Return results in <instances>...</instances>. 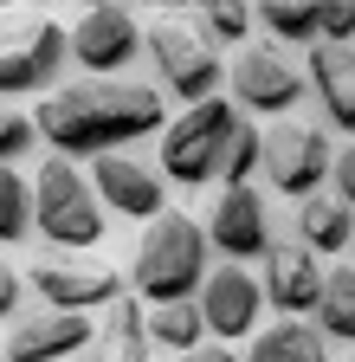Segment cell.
<instances>
[{"label": "cell", "mask_w": 355, "mask_h": 362, "mask_svg": "<svg viewBox=\"0 0 355 362\" xmlns=\"http://www.w3.org/2000/svg\"><path fill=\"white\" fill-rule=\"evenodd\" d=\"M39 136L52 143V156H110L136 136L168 129V104L155 84H129V78H78L39 98L32 110Z\"/></svg>", "instance_id": "obj_1"}, {"label": "cell", "mask_w": 355, "mask_h": 362, "mask_svg": "<svg viewBox=\"0 0 355 362\" xmlns=\"http://www.w3.org/2000/svg\"><path fill=\"white\" fill-rule=\"evenodd\" d=\"M207 252H213L207 226L168 207V214H155V220L143 226L136 259H129V285H136L143 304H181V298H200L207 272H213Z\"/></svg>", "instance_id": "obj_2"}, {"label": "cell", "mask_w": 355, "mask_h": 362, "mask_svg": "<svg viewBox=\"0 0 355 362\" xmlns=\"http://www.w3.org/2000/svg\"><path fill=\"white\" fill-rule=\"evenodd\" d=\"M32 220H39V233H46L52 252H91L104 240V194L91 188V175L71 168V156H46L32 175Z\"/></svg>", "instance_id": "obj_3"}, {"label": "cell", "mask_w": 355, "mask_h": 362, "mask_svg": "<svg viewBox=\"0 0 355 362\" xmlns=\"http://www.w3.org/2000/svg\"><path fill=\"white\" fill-rule=\"evenodd\" d=\"M233 129H239V104H227V98L188 104L162 129V149H155L162 175L174 181V188H207V181H219V162H227V149H233Z\"/></svg>", "instance_id": "obj_4"}, {"label": "cell", "mask_w": 355, "mask_h": 362, "mask_svg": "<svg viewBox=\"0 0 355 362\" xmlns=\"http://www.w3.org/2000/svg\"><path fill=\"white\" fill-rule=\"evenodd\" d=\"M71 59V33L46 13H13L0 20V98H46L59 90V71Z\"/></svg>", "instance_id": "obj_5"}, {"label": "cell", "mask_w": 355, "mask_h": 362, "mask_svg": "<svg viewBox=\"0 0 355 362\" xmlns=\"http://www.w3.org/2000/svg\"><path fill=\"white\" fill-rule=\"evenodd\" d=\"M143 52H149L155 78H162L181 104L219 98V52H213V33H207V26L162 13V20L149 26V39H143Z\"/></svg>", "instance_id": "obj_6"}, {"label": "cell", "mask_w": 355, "mask_h": 362, "mask_svg": "<svg viewBox=\"0 0 355 362\" xmlns=\"http://www.w3.org/2000/svg\"><path fill=\"white\" fill-rule=\"evenodd\" d=\"M330 175H336V149H330V136L317 123H272V136H265V181L278 194L303 201Z\"/></svg>", "instance_id": "obj_7"}, {"label": "cell", "mask_w": 355, "mask_h": 362, "mask_svg": "<svg viewBox=\"0 0 355 362\" xmlns=\"http://www.w3.org/2000/svg\"><path fill=\"white\" fill-rule=\"evenodd\" d=\"M227 90L252 117H284L303 98V71L291 65V52H278V39H265V45H246L227 65Z\"/></svg>", "instance_id": "obj_8"}, {"label": "cell", "mask_w": 355, "mask_h": 362, "mask_svg": "<svg viewBox=\"0 0 355 362\" xmlns=\"http://www.w3.org/2000/svg\"><path fill=\"white\" fill-rule=\"evenodd\" d=\"M26 285L46 298L52 310H104L123 298V279L116 265H97V259H71V252H39L26 265Z\"/></svg>", "instance_id": "obj_9"}, {"label": "cell", "mask_w": 355, "mask_h": 362, "mask_svg": "<svg viewBox=\"0 0 355 362\" xmlns=\"http://www.w3.org/2000/svg\"><path fill=\"white\" fill-rule=\"evenodd\" d=\"M84 343H97L91 310H26L13 317L7 343H0V362H71Z\"/></svg>", "instance_id": "obj_10"}, {"label": "cell", "mask_w": 355, "mask_h": 362, "mask_svg": "<svg viewBox=\"0 0 355 362\" xmlns=\"http://www.w3.org/2000/svg\"><path fill=\"white\" fill-rule=\"evenodd\" d=\"M207 240L219 246V259H265L272 240V201L252 181L246 188H219V201L207 207Z\"/></svg>", "instance_id": "obj_11"}, {"label": "cell", "mask_w": 355, "mask_h": 362, "mask_svg": "<svg viewBox=\"0 0 355 362\" xmlns=\"http://www.w3.org/2000/svg\"><path fill=\"white\" fill-rule=\"evenodd\" d=\"M149 26H136L123 7H84V20L71 26V59L84 65V78H123V65L143 52Z\"/></svg>", "instance_id": "obj_12"}, {"label": "cell", "mask_w": 355, "mask_h": 362, "mask_svg": "<svg viewBox=\"0 0 355 362\" xmlns=\"http://www.w3.org/2000/svg\"><path fill=\"white\" fill-rule=\"evenodd\" d=\"M162 168H149V162H136V156H91V188L104 194V207H116L123 220H155V214H168V188H162Z\"/></svg>", "instance_id": "obj_13"}, {"label": "cell", "mask_w": 355, "mask_h": 362, "mask_svg": "<svg viewBox=\"0 0 355 362\" xmlns=\"http://www.w3.org/2000/svg\"><path fill=\"white\" fill-rule=\"evenodd\" d=\"M200 310H207V330L219 343H233V337H258V310H265V285L252 279L246 265H213L207 272V285H200Z\"/></svg>", "instance_id": "obj_14"}, {"label": "cell", "mask_w": 355, "mask_h": 362, "mask_svg": "<svg viewBox=\"0 0 355 362\" xmlns=\"http://www.w3.org/2000/svg\"><path fill=\"white\" fill-rule=\"evenodd\" d=\"M323 259L310 252L303 240H291V246H272L265 252V272H258V285H265V298H272V310H284V317H303V310H317V298H323Z\"/></svg>", "instance_id": "obj_15"}, {"label": "cell", "mask_w": 355, "mask_h": 362, "mask_svg": "<svg viewBox=\"0 0 355 362\" xmlns=\"http://www.w3.org/2000/svg\"><path fill=\"white\" fill-rule=\"evenodd\" d=\"M310 84H317L323 123L342 129V136H355V52L317 39V45H310Z\"/></svg>", "instance_id": "obj_16"}, {"label": "cell", "mask_w": 355, "mask_h": 362, "mask_svg": "<svg viewBox=\"0 0 355 362\" xmlns=\"http://www.w3.org/2000/svg\"><path fill=\"white\" fill-rule=\"evenodd\" d=\"M149 356H155V343H149V304L123 291L110 304V317L97 324V356L91 362H149Z\"/></svg>", "instance_id": "obj_17"}, {"label": "cell", "mask_w": 355, "mask_h": 362, "mask_svg": "<svg viewBox=\"0 0 355 362\" xmlns=\"http://www.w3.org/2000/svg\"><path fill=\"white\" fill-rule=\"evenodd\" d=\"M297 240L310 246V252H349V240H355V207L342 201V194H303L297 201Z\"/></svg>", "instance_id": "obj_18"}, {"label": "cell", "mask_w": 355, "mask_h": 362, "mask_svg": "<svg viewBox=\"0 0 355 362\" xmlns=\"http://www.w3.org/2000/svg\"><path fill=\"white\" fill-rule=\"evenodd\" d=\"M246 362H336V356H330V343H323L317 324H303V317H278L272 330L252 337Z\"/></svg>", "instance_id": "obj_19"}, {"label": "cell", "mask_w": 355, "mask_h": 362, "mask_svg": "<svg viewBox=\"0 0 355 362\" xmlns=\"http://www.w3.org/2000/svg\"><path fill=\"white\" fill-rule=\"evenodd\" d=\"M149 343L168 349V356H188L207 343V310L200 298H181V304H149Z\"/></svg>", "instance_id": "obj_20"}, {"label": "cell", "mask_w": 355, "mask_h": 362, "mask_svg": "<svg viewBox=\"0 0 355 362\" xmlns=\"http://www.w3.org/2000/svg\"><path fill=\"white\" fill-rule=\"evenodd\" d=\"M252 20L265 26V39H278V45H317L323 39L317 0H258Z\"/></svg>", "instance_id": "obj_21"}, {"label": "cell", "mask_w": 355, "mask_h": 362, "mask_svg": "<svg viewBox=\"0 0 355 362\" xmlns=\"http://www.w3.org/2000/svg\"><path fill=\"white\" fill-rule=\"evenodd\" d=\"M317 330L336 337V343H355V265H336L323 279V298H317Z\"/></svg>", "instance_id": "obj_22"}, {"label": "cell", "mask_w": 355, "mask_h": 362, "mask_svg": "<svg viewBox=\"0 0 355 362\" xmlns=\"http://www.w3.org/2000/svg\"><path fill=\"white\" fill-rule=\"evenodd\" d=\"M32 181H20V168H0V246H20L32 233Z\"/></svg>", "instance_id": "obj_23"}, {"label": "cell", "mask_w": 355, "mask_h": 362, "mask_svg": "<svg viewBox=\"0 0 355 362\" xmlns=\"http://www.w3.org/2000/svg\"><path fill=\"white\" fill-rule=\"evenodd\" d=\"M258 168H265V129H258L252 117H239L233 149H227V162H219V188H246Z\"/></svg>", "instance_id": "obj_24"}, {"label": "cell", "mask_w": 355, "mask_h": 362, "mask_svg": "<svg viewBox=\"0 0 355 362\" xmlns=\"http://www.w3.org/2000/svg\"><path fill=\"white\" fill-rule=\"evenodd\" d=\"M32 143H39V123L0 98V168H13L20 156H32Z\"/></svg>", "instance_id": "obj_25"}, {"label": "cell", "mask_w": 355, "mask_h": 362, "mask_svg": "<svg viewBox=\"0 0 355 362\" xmlns=\"http://www.w3.org/2000/svg\"><path fill=\"white\" fill-rule=\"evenodd\" d=\"M200 26L213 33V45H219V39L239 45V39L252 33V7H200Z\"/></svg>", "instance_id": "obj_26"}, {"label": "cell", "mask_w": 355, "mask_h": 362, "mask_svg": "<svg viewBox=\"0 0 355 362\" xmlns=\"http://www.w3.org/2000/svg\"><path fill=\"white\" fill-rule=\"evenodd\" d=\"M317 20H323L330 45H349L355 39V0H317Z\"/></svg>", "instance_id": "obj_27"}, {"label": "cell", "mask_w": 355, "mask_h": 362, "mask_svg": "<svg viewBox=\"0 0 355 362\" xmlns=\"http://www.w3.org/2000/svg\"><path fill=\"white\" fill-rule=\"evenodd\" d=\"M330 181H336V194L355 207V143H349V149H336V175H330Z\"/></svg>", "instance_id": "obj_28"}, {"label": "cell", "mask_w": 355, "mask_h": 362, "mask_svg": "<svg viewBox=\"0 0 355 362\" xmlns=\"http://www.w3.org/2000/svg\"><path fill=\"white\" fill-rule=\"evenodd\" d=\"M174 362H246V356H233L227 343L213 337V343H200V349H188V356H174Z\"/></svg>", "instance_id": "obj_29"}, {"label": "cell", "mask_w": 355, "mask_h": 362, "mask_svg": "<svg viewBox=\"0 0 355 362\" xmlns=\"http://www.w3.org/2000/svg\"><path fill=\"white\" fill-rule=\"evenodd\" d=\"M20 285H26V279H20V272H13L7 259H0V317H7V310L20 304Z\"/></svg>", "instance_id": "obj_30"}, {"label": "cell", "mask_w": 355, "mask_h": 362, "mask_svg": "<svg viewBox=\"0 0 355 362\" xmlns=\"http://www.w3.org/2000/svg\"><path fill=\"white\" fill-rule=\"evenodd\" d=\"M188 7H246V0H188Z\"/></svg>", "instance_id": "obj_31"}, {"label": "cell", "mask_w": 355, "mask_h": 362, "mask_svg": "<svg viewBox=\"0 0 355 362\" xmlns=\"http://www.w3.org/2000/svg\"><path fill=\"white\" fill-rule=\"evenodd\" d=\"M155 7H181V0H155Z\"/></svg>", "instance_id": "obj_32"}, {"label": "cell", "mask_w": 355, "mask_h": 362, "mask_svg": "<svg viewBox=\"0 0 355 362\" xmlns=\"http://www.w3.org/2000/svg\"><path fill=\"white\" fill-rule=\"evenodd\" d=\"M0 7H7V0H0Z\"/></svg>", "instance_id": "obj_33"}]
</instances>
